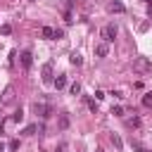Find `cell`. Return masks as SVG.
<instances>
[{
  "mask_svg": "<svg viewBox=\"0 0 152 152\" xmlns=\"http://www.w3.org/2000/svg\"><path fill=\"white\" fill-rule=\"evenodd\" d=\"M69 93H71V95H78V93H81V83H71V86H69Z\"/></svg>",
  "mask_w": 152,
  "mask_h": 152,
  "instance_id": "9a60e30c",
  "label": "cell"
},
{
  "mask_svg": "<svg viewBox=\"0 0 152 152\" xmlns=\"http://www.w3.org/2000/svg\"><path fill=\"white\" fill-rule=\"evenodd\" d=\"M128 124H131V126H140V119H138V116H133V119H131Z\"/></svg>",
  "mask_w": 152,
  "mask_h": 152,
  "instance_id": "d4e9b609",
  "label": "cell"
},
{
  "mask_svg": "<svg viewBox=\"0 0 152 152\" xmlns=\"http://www.w3.org/2000/svg\"><path fill=\"white\" fill-rule=\"evenodd\" d=\"M112 114H114V116H121V114H124V107H121V104L112 107Z\"/></svg>",
  "mask_w": 152,
  "mask_h": 152,
  "instance_id": "d6986e66",
  "label": "cell"
},
{
  "mask_svg": "<svg viewBox=\"0 0 152 152\" xmlns=\"http://www.w3.org/2000/svg\"><path fill=\"white\" fill-rule=\"evenodd\" d=\"M33 109H36V114H40L43 119H48V116H50V107H48L45 102H36V104H33Z\"/></svg>",
  "mask_w": 152,
  "mask_h": 152,
  "instance_id": "8992f818",
  "label": "cell"
},
{
  "mask_svg": "<svg viewBox=\"0 0 152 152\" xmlns=\"http://www.w3.org/2000/svg\"><path fill=\"white\" fill-rule=\"evenodd\" d=\"M52 83H55V88H57V90H62V88L66 86V74H57V78H55Z\"/></svg>",
  "mask_w": 152,
  "mask_h": 152,
  "instance_id": "9c48e42d",
  "label": "cell"
},
{
  "mask_svg": "<svg viewBox=\"0 0 152 152\" xmlns=\"http://www.w3.org/2000/svg\"><path fill=\"white\" fill-rule=\"evenodd\" d=\"M133 69H135L138 74H152V62L145 59V57H138V59L133 62Z\"/></svg>",
  "mask_w": 152,
  "mask_h": 152,
  "instance_id": "6da1fadb",
  "label": "cell"
},
{
  "mask_svg": "<svg viewBox=\"0 0 152 152\" xmlns=\"http://www.w3.org/2000/svg\"><path fill=\"white\" fill-rule=\"evenodd\" d=\"M95 55H97V57H107V55H109V43H104V40L97 43V45H95Z\"/></svg>",
  "mask_w": 152,
  "mask_h": 152,
  "instance_id": "52a82bcc",
  "label": "cell"
},
{
  "mask_svg": "<svg viewBox=\"0 0 152 152\" xmlns=\"http://www.w3.org/2000/svg\"><path fill=\"white\" fill-rule=\"evenodd\" d=\"M12 102H14V86H5L0 95V104H12Z\"/></svg>",
  "mask_w": 152,
  "mask_h": 152,
  "instance_id": "3957f363",
  "label": "cell"
},
{
  "mask_svg": "<svg viewBox=\"0 0 152 152\" xmlns=\"http://www.w3.org/2000/svg\"><path fill=\"white\" fill-rule=\"evenodd\" d=\"M21 119H24V109L19 107V109H14V114H12V121H14V124H19Z\"/></svg>",
  "mask_w": 152,
  "mask_h": 152,
  "instance_id": "7c38bea8",
  "label": "cell"
},
{
  "mask_svg": "<svg viewBox=\"0 0 152 152\" xmlns=\"http://www.w3.org/2000/svg\"><path fill=\"white\" fill-rule=\"evenodd\" d=\"M7 147H10V150H12V152H14V150H17V147H19V140H10V145H7Z\"/></svg>",
  "mask_w": 152,
  "mask_h": 152,
  "instance_id": "44dd1931",
  "label": "cell"
},
{
  "mask_svg": "<svg viewBox=\"0 0 152 152\" xmlns=\"http://www.w3.org/2000/svg\"><path fill=\"white\" fill-rule=\"evenodd\" d=\"M40 36H43V38H48V40H55V28L43 26V28H40Z\"/></svg>",
  "mask_w": 152,
  "mask_h": 152,
  "instance_id": "30bf717a",
  "label": "cell"
},
{
  "mask_svg": "<svg viewBox=\"0 0 152 152\" xmlns=\"http://www.w3.org/2000/svg\"><path fill=\"white\" fill-rule=\"evenodd\" d=\"M40 78H43V83H50V81H55V78H52V62L43 64V69H40Z\"/></svg>",
  "mask_w": 152,
  "mask_h": 152,
  "instance_id": "277c9868",
  "label": "cell"
},
{
  "mask_svg": "<svg viewBox=\"0 0 152 152\" xmlns=\"http://www.w3.org/2000/svg\"><path fill=\"white\" fill-rule=\"evenodd\" d=\"M112 142L116 145V150H121V147H124V142H121V138H119L116 133H112Z\"/></svg>",
  "mask_w": 152,
  "mask_h": 152,
  "instance_id": "2e32d148",
  "label": "cell"
},
{
  "mask_svg": "<svg viewBox=\"0 0 152 152\" xmlns=\"http://www.w3.org/2000/svg\"><path fill=\"white\" fill-rule=\"evenodd\" d=\"M0 31H2V36H10V33H12V26H10V24H2Z\"/></svg>",
  "mask_w": 152,
  "mask_h": 152,
  "instance_id": "ac0fdd59",
  "label": "cell"
},
{
  "mask_svg": "<svg viewBox=\"0 0 152 152\" xmlns=\"http://www.w3.org/2000/svg\"><path fill=\"white\" fill-rule=\"evenodd\" d=\"M62 5H64V10L69 12V7H71V0H62Z\"/></svg>",
  "mask_w": 152,
  "mask_h": 152,
  "instance_id": "484cf974",
  "label": "cell"
},
{
  "mask_svg": "<svg viewBox=\"0 0 152 152\" xmlns=\"http://www.w3.org/2000/svg\"><path fill=\"white\" fill-rule=\"evenodd\" d=\"M28 2H36V0H28Z\"/></svg>",
  "mask_w": 152,
  "mask_h": 152,
  "instance_id": "4dcf8cb0",
  "label": "cell"
},
{
  "mask_svg": "<svg viewBox=\"0 0 152 152\" xmlns=\"http://www.w3.org/2000/svg\"><path fill=\"white\" fill-rule=\"evenodd\" d=\"M64 21H66V24H71V21H74V19H71V12H64Z\"/></svg>",
  "mask_w": 152,
  "mask_h": 152,
  "instance_id": "cb8c5ba5",
  "label": "cell"
},
{
  "mask_svg": "<svg viewBox=\"0 0 152 152\" xmlns=\"http://www.w3.org/2000/svg\"><path fill=\"white\" fill-rule=\"evenodd\" d=\"M36 131H38V124H31V126H26V128H24L21 133H24V135H33Z\"/></svg>",
  "mask_w": 152,
  "mask_h": 152,
  "instance_id": "4fadbf2b",
  "label": "cell"
},
{
  "mask_svg": "<svg viewBox=\"0 0 152 152\" xmlns=\"http://www.w3.org/2000/svg\"><path fill=\"white\" fill-rule=\"evenodd\" d=\"M55 152H64V145H59V147H57V150H55Z\"/></svg>",
  "mask_w": 152,
  "mask_h": 152,
  "instance_id": "83f0119b",
  "label": "cell"
},
{
  "mask_svg": "<svg viewBox=\"0 0 152 152\" xmlns=\"http://www.w3.org/2000/svg\"><path fill=\"white\" fill-rule=\"evenodd\" d=\"M95 152H104V150H100V147H97V150H95Z\"/></svg>",
  "mask_w": 152,
  "mask_h": 152,
  "instance_id": "f1b7e54d",
  "label": "cell"
},
{
  "mask_svg": "<svg viewBox=\"0 0 152 152\" xmlns=\"http://www.w3.org/2000/svg\"><path fill=\"white\" fill-rule=\"evenodd\" d=\"M142 104H145V107H152V90L142 95Z\"/></svg>",
  "mask_w": 152,
  "mask_h": 152,
  "instance_id": "5bb4252c",
  "label": "cell"
},
{
  "mask_svg": "<svg viewBox=\"0 0 152 152\" xmlns=\"http://www.w3.org/2000/svg\"><path fill=\"white\" fill-rule=\"evenodd\" d=\"M66 126H69V116L62 114V116H59V128H66Z\"/></svg>",
  "mask_w": 152,
  "mask_h": 152,
  "instance_id": "e0dca14e",
  "label": "cell"
},
{
  "mask_svg": "<svg viewBox=\"0 0 152 152\" xmlns=\"http://www.w3.org/2000/svg\"><path fill=\"white\" fill-rule=\"evenodd\" d=\"M31 64H33V55H31V50H24L21 52V66L24 69H31Z\"/></svg>",
  "mask_w": 152,
  "mask_h": 152,
  "instance_id": "ba28073f",
  "label": "cell"
},
{
  "mask_svg": "<svg viewBox=\"0 0 152 152\" xmlns=\"http://www.w3.org/2000/svg\"><path fill=\"white\" fill-rule=\"evenodd\" d=\"M5 150H7V145H5V142H0V152H5Z\"/></svg>",
  "mask_w": 152,
  "mask_h": 152,
  "instance_id": "4316f807",
  "label": "cell"
},
{
  "mask_svg": "<svg viewBox=\"0 0 152 152\" xmlns=\"http://www.w3.org/2000/svg\"><path fill=\"white\" fill-rule=\"evenodd\" d=\"M69 62H71L74 66H81V64H83V57H81L78 52H71V55H69Z\"/></svg>",
  "mask_w": 152,
  "mask_h": 152,
  "instance_id": "8fae6325",
  "label": "cell"
},
{
  "mask_svg": "<svg viewBox=\"0 0 152 152\" xmlns=\"http://www.w3.org/2000/svg\"><path fill=\"white\" fill-rule=\"evenodd\" d=\"M59 38H64V31L62 28H55V40H59Z\"/></svg>",
  "mask_w": 152,
  "mask_h": 152,
  "instance_id": "ffe728a7",
  "label": "cell"
},
{
  "mask_svg": "<svg viewBox=\"0 0 152 152\" xmlns=\"http://www.w3.org/2000/svg\"><path fill=\"white\" fill-rule=\"evenodd\" d=\"M88 107H90L93 112H97V102H95V100H88Z\"/></svg>",
  "mask_w": 152,
  "mask_h": 152,
  "instance_id": "603a6c76",
  "label": "cell"
},
{
  "mask_svg": "<svg viewBox=\"0 0 152 152\" xmlns=\"http://www.w3.org/2000/svg\"><path fill=\"white\" fill-rule=\"evenodd\" d=\"M107 10H109L112 14H124V12H126V7H124V2H119V0H114V2H109V5H107Z\"/></svg>",
  "mask_w": 152,
  "mask_h": 152,
  "instance_id": "5b68a950",
  "label": "cell"
},
{
  "mask_svg": "<svg viewBox=\"0 0 152 152\" xmlns=\"http://www.w3.org/2000/svg\"><path fill=\"white\" fill-rule=\"evenodd\" d=\"M133 150H135V152H150V150H145V147L138 145V142H133Z\"/></svg>",
  "mask_w": 152,
  "mask_h": 152,
  "instance_id": "7402d4cb",
  "label": "cell"
},
{
  "mask_svg": "<svg viewBox=\"0 0 152 152\" xmlns=\"http://www.w3.org/2000/svg\"><path fill=\"white\" fill-rule=\"evenodd\" d=\"M116 33H119V28H116L114 24H107V26H102V31H100V36H102L104 43H112V40L116 38Z\"/></svg>",
  "mask_w": 152,
  "mask_h": 152,
  "instance_id": "7a4b0ae2",
  "label": "cell"
},
{
  "mask_svg": "<svg viewBox=\"0 0 152 152\" xmlns=\"http://www.w3.org/2000/svg\"><path fill=\"white\" fill-rule=\"evenodd\" d=\"M145 2H152V0H145Z\"/></svg>",
  "mask_w": 152,
  "mask_h": 152,
  "instance_id": "f546056e",
  "label": "cell"
}]
</instances>
